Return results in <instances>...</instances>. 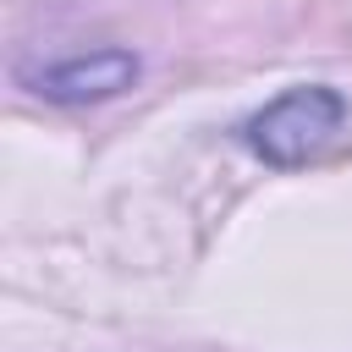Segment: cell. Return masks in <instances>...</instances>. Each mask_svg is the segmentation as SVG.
Wrapping results in <instances>:
<instances>
[{"label":"cell","mask_w":352,"mask_h":352,"mask_svg":"<svg viewBox=\"0 0 352 352\" xmlns=\"http://www.w3.org/2000/svg\"><path fill=\"white\" fill-rule=\"evenodd\" d=\"M132 82H138V55L132 50H88V55H72V60L50 66L38 77V94H50L60 104H88V99H110Z\"/></svg>","instance_id":"obj_2"},{"label":"cell","mask_w":352,"mask_h":352,"mask_svg":"<svg viewBox=\"0 0 352 352\" xmlns=\"http://www.w3.org/2000/svg\"><path fill=\"white\" fill-rule=\"evenodd\" d=\"M346 121V99L336 88H286L248 121V148L270 165H308L314 154L330 148V138Z\"/></svg>","instance_id":"obj_1"}]
</instances>
